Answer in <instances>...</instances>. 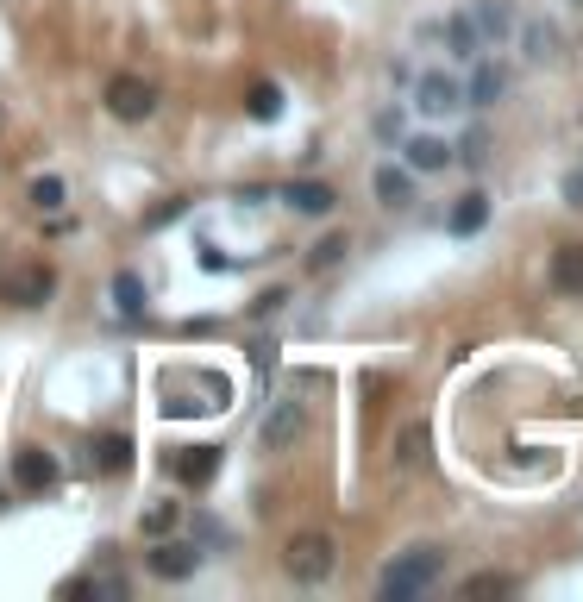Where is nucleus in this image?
Segmentation results:
<instances>
[{
	"label": "nucleus",
	"instance_id": "25",
	"mask_svg": "<svg viewBox=\"0 0 583 602\" xmlns=\"http://www.w3.org/2000/svg\"><path fill=\"white\" fill-rule=\"evenodd\" d=\"M345 251H352V239H345V233H326V239L308 251V270H314V276H320V270H333V264L345 258Z\"/></svg>",
	"mask_w": 583,
	"mask_h": 602
},
{
	"label": "nucleus",
	"instance_id": "23",
	"mask_svg": "<svg viewBox=\"0 0 583 602\" xmlns=\"http://www.w3.org/2000/svg\"><path fill=\"white\" fill-rule=\"evenodd\" d=\"M113 308H120V314H145V283H138V270L113 276Z\"/></svg>",
	"mask_w": 583,
	"mask_h": 602
},
{
	"label": "nucleus",
	"instance_id": "4",
	"mask_svg": "<svg viewBox=\"0 0 583 602\" xmlns=\"http://www.w3.org/2000/svg\"><path fill=\"white\" fill-rule=\"evenodd\" d=\"M145 571L163 577V584H182V577H195V571H201V546H195V540H182V534H157L151 552H145Z\"/></svg>",
	"mask_w": 583,
	"mask_h": 602
},
{
	"label": "nucleus",
	"instance_id": "2",
	"mask_svg": "<svg viewBox=\"0 0 583 602\" xmlns=\"http://www.w3.org/2000/svg\"><path fill=\"white\" fill-rule=\"evenodd\" d=\"M283 571L295 577V584H326V577L339 571V546H333V534H295L289 546H283Z\"/></svg>",
	"mask_w": 583,
	"mask_h": 602
},
{
	"label": "nucleus",
	"instance_id": "22",
	"mask_svg": "<svg viewBox=\"0 0 583 602\" xmlns=\"http://www.w3.org/2000/svg\"><path fill=\"white\" fill-rule=\"evenodd\" d=\"M138 527H145V540H157V534H176V527H182V502H170V496H163V502H151Z\"/></svg>",
	"mask_w": 583,
	"mask_h": 602
},
{
	"label": "nucleus",
	"instance_id": "11",
	"mask_svg": "<svg viewBox=\"0 0 583 602\" xmlns=\"http://www.w3.org/2000/svg\"><path fill=\"white\" fill-rule=\"evenodd\" d=\"M214 471H220V446H182V452L170 458V477L182 483V490H201V483H214Z\"/></svg>",
	"mask_w": 583,
	"mask_h": 602
},
{
	"label": "nucleus",
	"instance_id": "27",
	"mask_svg": "<svg viewBox=\"0 0 583 602\" xmlns=\"http://www.w3.org/2000/svg\"><path fill=\"white\" fill-rule=\"evenodd\" d=\"M458 157V164H471V170H483V157H489V132L477 126V132H464V145L452 151Z\"/></svg>",
	"mask_w": 583,
	"mask_h": 602
},
{
	"label": "nucleus",
	"instance_id": "5",
	"mask_svg": "<svg viewBox=\"0 0 583 602\" xmlns=\"http://www.w3.org/2000/svg\"><path fill=\"white\" fill-rule=\"evenodd\" d=\"M101 101H107V113H113V120L145 126L151 113H157V82H145V76H113Z\"/></svg>",
	"mask_w": 583,
	"mask_h": 602
},
{
	"label": "nucleus",
	"instance_id": "20",
	"mask_svg": "<svg viewBox=\"0 0 583 602\" xmlns=\"http://www.w3.org/2000/svg\"><path fill=\"white\" fill-rule=\"evenodd\" d=\"M26 201L38 207V214H57V207L69 201V182H63V176H32V189H26Z\"/></svg>",
	"mask_w": 583,
	"mask_h": 602
},
{
	"label": "nucleus",
	"instance_id": "9",
	"mask_svg": "<svg viewBox=\"0 0 583 602\" xmlns=\"http://www.w3.org/2000/svg\"><path fill=\"white\" fill-rule=\"evenodd\" d=\"M439 44H446V57H458V63H477L483 51H489V44H483V32H477V19L471 13H452L446 19V26H427Z\"/></svg>",
	"mask_w": 583,
	"mask_h": 602
},
{
	"label": "nucleus",
	"instance_id": "31",
	"mask_svg": "<svg viewBox=\"0 0 583 602\" xmlns=\"http://www.w3.org/2000/svg\"><path fill=\"white\" fill-rule=\"evenodd\" d=\"M565 201H571V207H583V170H577V176H565Z\"/></svg>",
	"mask_w": 583,
	"mask_h": 602
},
{
	"label": "nucleus",
	"instance_id": "30",
	"mask_svg": "<svg viewBox=\"0 0 583 602\" xmlns=\"http://www.w3.org/2000/svg\"><path fill=\"white\" fill-rule=\"evenodd\" d=\"M283 301H289V289H270V295H258V301H251V314L264 320V314H276V308H283Z\"/></svg>",
	"mask_w": 583,
	"mask_h": 602
},
{
	"label": "nucleus",
	"instance_id": "15",
	"mask_svg": "<svg viewBox=\"0 0 583 602\" xmlns=\"http://www.w3.org/2000/svg\"><path fill=\"white\" fill-rule=\"evenodd\" d=\"M552 289L558 295H583V245H558L552 251Z\"/></svg>",
	"mask_w": 583,
	"mask_h": 602
},
{
	"label": "nucleus",
	"instance_id": "13",
	"mask_svg": "<svg viewBox=\"0 0 583 602\" xmlns=\"http://www.w3.org/2000/svg\"><path fill=\"white\" fill-rule=\"evenodd\" d=\"M502 95H508V69H502V63H489V57H477L471 82H464V107H496Z\"/></svg>",
	"mask_w": 583,
	"mask_h": 602
},
{
	"label": "nucleus",
	"instance_id": "6",
	"mask_svg": "<svg viewBox=\"0 0 583 602\" xmlns=\"http://www.w3.org/2000/svg\"><path fill=\"white\" fill-rule=\"evenodd\" d=\"M408 82H414V107H421L427 120H452L464 107V82L446 76V69H421V76H408Z\"/></svg>",
	"mask_w": 583,
	"mask_h": 602
},
{
	"label": "nucleus",
	"instance_id": "26",
	"mask_svg": "<svg viewBox=\"0 0 583 602\" xmlns=\"http://www.w3.org/2000/svg\"><path fill=\"white\" fill-rule=\"evenodd\" d=\"M508 590H515V577H502V571H477L464 584V596H508Z\"/></svg>",
	"mask_w": 583,
	"mask_h": 602
},
{
	"label": "nucleus",
	"instance_id": "8",
	"mask_svg": "<svg viewBox=\"0 0 583 602\" xmlns=\"http://www.w3.org/2000/svg\"><path fill=\"white\" fill-rule=\"evenodd\" d=\"M13 483L26 496H44V490H57V483H63V471H57V458L44 452V446H26V452L13 458Z\"/></svg>",
	"mask_w": 583,
	"mask_h": 602
},
{
	"label": "nucleus",
	"instance_id": "12",
	"mask_svg": "<svg viewBox=\"0 0 583 602\" xmlns=\"http://www.w3.org/2000/svg\"><path fill=\"white\" fill-rule=\"evenodd\" d=\"M402 157H408V170L414 176H433V170H446L452 164V145H446V138H433V132H402Z\"/></svg>",
	"mask_w": 583,
	"mask_h": 602
},
{
	"label": "nucleus",
	"instance_id": "10",
	"mask_svg": "<svg viewBox=\"0 0 583 602\" xmlns=\"http://www.w3.org/2000/svg\"><path fill=\"white\" fill-rule=\"evenodd\" d=\"M57 295V270L51 264H26L7 276V301H19V308H44V301Z\"/></svg>",
	"mask_w": 583,
	"mask_h": 602
},
{
	"label": "nucleus",
	"instance_id": "16",
	"mask_svg": "<svg viewBox=\"0 0 583 602\" xmlns=\"http://www.w3.org/2000/svg\"><path fill=\"white\" fill-rule=\"evenodd\" d=\"M88 452H95L88 465H95V471H107V477L132 465V439H126V433H95V446H88Z\"/></svg>",
	"mask_w": 583,
	"mask_h": 602
},
{
	"label": "nucleus",
	"instance_id": "24",
	"mask_svg": "<svg viewBox=\"0 0 583 602\" xmlns=\"http://www.w3.org/2000/svg\"><path fill=\"white\" fill-rule=\"evenodd\" d=\"M245 113H251V120H276V113H283V88H276V82H258V88L245 95Z\"/></svg>",
	"mask_w": 583,
	"mask_h": 602
},
{
	"label": "nucleus",
	"instance_id": "21",
	"mask_svg": "<svg viewBox=\"0 0 583 602\" xmlns=\"http://www.w3.org/2000/svg\"><path fill=\"white\" fill-rule=\"evenodd\" d=\"M515 32H521V44H527L533 63H552L558 57V26H540V19H533V26H515Z\"/></svg>",
	"mask_w": 583,
	"mask_h": 602
},
{
	"label": "nucleus",
	"instance_id": "3",
	"mask_svg": "<svg viewBox=\"0 0 583 602\" xmlns=\"http://www.w3.org/2000/svg\"><path fill=\"white\" fill-rule=\"evenodd\" d=\"M301 433H308V402L301 396H276L270 414H264V427H258V446L264 452H295Z\"/></svg>",
	"mask_w": 583,
	"mask_h": 602
},
{
	"label": "nucleus",
	"instance_id": "1",
	"mask_svg": "<svg viewBox=\"0 0 583 602\" xmlns=\"http://www.w3.org/2000/svg\"><path fill=\"white\" fill-rule=\"evenodd\" d=\"M439 571H446V552L439 546H408V552H395V559L377 571V596L383 602H408V596L433 590Z\"/></svg>",
	"mask_w": 583,
	"mask_h": 602
},
{
	"label": "nucleus",
	"instance_id": "17",
	"mask_svg": "<svg viewBox=\"0 0 583 602\" xmlns=\"http://www.w3.org/2000/svg\"><path fill=\"white\" fill-rule=\"evenodd\" d=\"M377 201H383V207H408V201H414V170L377 164Z\"/></svg>",
	"mask_w": 583,
	"mask_h": 602
},
{
	"label": "nucleus",
	"instance_id": "18",
	"mask_svg": "<svg viewBox=\"0 0 583 602\" xmlns=\"http://www.w3.org/2000/svg\"><path fill=\"white\" fill-rule=\"evenodd\" d=\"M446 226H452L458 239H471V233H483V226H489V195H477V189H471V195H464V201L452 207V220H446Z\"/></svg>",
	"mask_w": 583,
	"mask_h": 602
},
{
	"label": "nucleus",
	"instance_id": "14",
	"mask_svg": "<svg viewBox=\"0 0 583 602\" xmlns=\"http://www.w3.org/2000/svg\"><path fill=\"white\" fill-rule=\"evenodd\" d=\"M471 19H477V32H483V44H489V51H496V44H508V38H515V26H521L508 0H477V7H471Z\"/></svg>",
	"mask_w": 583,
	"mask_h": 602
},
{
	"label": "nucleus",
	"instance_id": "19",
	"mask_svg": "<svg viewBox=\"0 0 583 602\" xmlns=\"http://www.w3.org/2000/svg\"><path fill=\"white\" fill-rule=\"evenodd\" d=\"M421 458H427V427L414 421V427H402V433H395V452H389V465H395V471H414Z\"/></svg>",
	"mask_w": 583,
	"mask_h": 602
},
{
	"label": "nucleus",
	"instance_id": "29",
	"mask_svg": "<svg viewBox=\"0 0 583 602\" xmlns=\"http://www.w3.org/2000/svg\"><path fill=\"white\" fill-rule=\"evenodd\" d=\"M377 138H395V145H402V113H395V107L377 113Z\"/></svg>",
	"mask_w": 583,
	"mask_h": 602
},
{
	"label": "nucleus",
	"instance_id": "28",
	"mask_svg": "<svg viewBox=\"0 0 583 602\" xmlns=\"http://www.w3.org/2000/svg\"><path fill=\"white\" fill-rule=\"evenodd\" d=\"M182 214H189V195H170V201H163V207H157V214H151L145 226L157 233V226H170V220H182Z\"/></svg>",
	"mask_w": 583,
	"mask_h": 602
},
{
	"label": "nucleus",
	"instance_id": "7",
	"mask_svg": "<svg viewBox=\"0 0 583 602\" xmlns=\"http://www.w3.org/2000/svg\"><path fill=\"white\" fill-rule=\"evenodd\" d=\"M276 201H283L289 214H308V220H320V214H333V207H339L333 182H314V176H295V182H283V189H276Z\"/></svg>",
	"mask_w": 583,
	"mask_h": 602
}]
</instances>
